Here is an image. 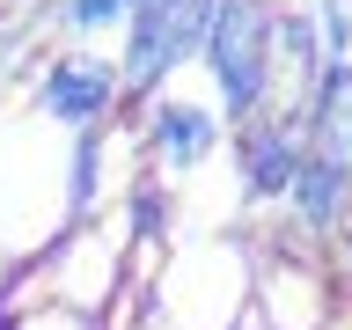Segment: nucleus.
I'll return each instance as SVG.
<instances>
[{
	"label": "nucleus",
	"instance_id": "nucleus-1",
	"mask_svg": "<svg viewBox=\"0 0 352 330\" xmlns=\"http://www.w3.org/2000/svg\"><path fill=\"white\" fill-rule=\"evenodd\" d=\"M257 250L250 235H176L140 294V323L154 330H250Z\"/></svg>",
	"mask_w": 352,
	"mask_h": 330
},
{
	"label": "nucleus",
	"instance_id": "nucleus-2",
	"mask_svg": "<svg viewBox=\"0 0 352 330\" xmlns=\"http://www.w3.org/2000/svg\"><path fill=\"white\" fill-rule=\"evenodd\" d=\"M66 147L74 132H59L30 103L0 110V250L15 264H37L66 235Z\"/></svg>",
	"mask_w": 352,
	"mask_h": 330
},
{
	"label": "nucleus",
	"instance_id": "nucleus-3",
	"mask_svg": "<svg viewBox=\"0 0 352 330\" xmlns=\"http://www.w3.org/2000/svg\"><path fill=\"white\" fill-rule=\"evenodd\" d=\"M198 66L213 81L220 125L264 118L272 88H279V0H213V30H206Z\"/></svg>",
	"mask_w": 352,
	"mask_h": 330
},
{
	"label": "nucleus",
	"instance_id": "nucleus-4",
	"mask_svg": "<svg viewBox=\"0 0 352 330\" xmlns=\"http://www.w3.org/2000/svg\"><path fill=\"white\" fill-rule=\"evenodd\" d=\"M213 30V0H132L125 15V52H110L118 66V96L147 103L154 88L184 81V66H198Z\"/></svg>",
	"mask_w": 352,
	"mask_h": 330
},
{
	"label": "nucleus",
	"instance_id": "nucleus-5",
	"mask_svg": "<svg viewBox=\"0 0 352 330\" xmlns=\"http://www.w3.org/2000/svg\"><path fill=\"white\" fill-rule=\"evenodd\" d=\"M132 140H140V169H147L162 191H176V184H191L206 162H220L228 125H220L213 96H198V88L169 81V88H154L147 103H140Z\"/></svg>",
	"mask_w": 352,
	"mask_h": 330
},
{
	"label": "nucleus",
	"instance_id": "nucleus-6",
	"mask_svg": "<svg viewBox=\"0 0 352 330\" xmlns=\"http://www.w3.org/2000/svg\"><path fill=\"white\" fill-rule=\"evenodd\" d=\"M118 66L110 52H88V44H59L52 59L37 66V88H30V110L52 118L59 132H96L118 118Z\"/></svg>",
	"mask_w": 352,
	"mask_h": 330
},
{
	"label": "nucleus",
	"instance_id": "nucleus-7",
	"mask_svg": "<svg viewBox=\"0 0 352 330\" xmlns=\"http://www.w3.org/2000/svg\"><path fill=\"white\" fill-rule=\"evenodd\" d=\"M250 330H330V272L316 257H264L250 286Z\"/></svg>",
	"mask_w": 352,
	"mask_h": 330
},
{
	"label": "nucleus",
	"instance_id": "nucleus-8",
	"mask_svg": "<svg viewBox=\"0 0 352 330\" xmlns=\"http://www.w3.org/2000/svg\"><path fill=\"white\" fill-rule=\"evenodd\" d=\"M301 125H286V118H250V125H235V147H228V169H235V191L242 206L250 198H286V184H294V169H301Z\"/></svg>",
	"mask_w": 352,
	"mask_h": 330
},
{
	"label": "nucleus",
	"instance_id": "nucleus-9",
	"mask_svg": "<svg viewBox=\"0 0 352 330\" xmlns=\"http://www.w3.org/2000/svg\"><path fill=\"white\" fill-rule=\"evenodd\" d=\"M301 147L352 176V59L323 66V81H316V96L301 110Z\"/></svg>",
	"mask_w": 352,
	"mask_h": 330
},
{
	"label": "nucleus",
	"instance_id": "nucleus-10",
	"mask_svg": "<svg viewBox=\"0 0 352 330\" xmlns=\"http://www.w3.org/2000/svg\"><path fill=\"white\" fill-rule=\"evenodd\" d=\"M286 206H294V220H301L308 235H330L338 213L352 206V176L330 169V162H316V154H301V169H294V184H286Z\"/></svg>",
	"mask_w": 352,
	"mask_h": 330
},
{
	"label": "nucleus",
	"instance_id": "nucleus-11",
	"mask_svg": "<svg viewBox=\"0 0 352 330\" xmlns=\"http://www.w3.org/2000/svg\"><path fill=\"white\" fill-rule=\"evenodd\" d=\"M52 15H59V30H66L74 44H88V52H96V37L125 30L132 0H52Z\"/></svg>",
	"mask_w": 352,
	"mask_h": 330
},
{
	"label": "nucleus",
	"instance_id": "nucleus-12",
	"mask_svg": "<svg viewBox=\"0 0 352 330\" xmlns=\"http://www.w3.org/2000/svg\"><path fill=\"white\" fill-rule=\"evenodd\" d=\"M0 330H103L96 316H74L59 301H8L0 308Z\"/></svg>",
	"mask_w": 352,
	"mask_h": 330
},
{
	"label": "nucleus",
	"instance_id": "nucleus-13",
	"mask_svg": "<svg viewBox=\"0 0 352 330\" xmlns=\"http://www.w3.org/2000/svg\"><path fill=\"white\" fill-rule=\"evenodd\" d=\"M308 22H316V37H323V66L352 59V15H345V0H316Z\"/></svg>",
	"mask_w": 352,
	"mask_h": 330
},
{
	"label": "nucleus",
	"instance_id": "nucleus-14",
	"mask_svg": "<svg viewBox=\"0 0 352 330\" xmlns=\"http://www.w3.org/2000/svg\"><path fill=\"white\" fill-rule=\"evenodd\" d=\"M8 286H15V257L0 250V301H8Z\"/></svg>",
	"mask_w": 352,
	"mask_h": 330
},
{
	"label": "nucleus",
	"instance_id": "nucleus-15",
	"mask_svg": "<svg viewBox=\"0 0 352 330\" xmlns=\"http://www.w3.org/2000/svg\"><path fill=\"white\" fill-rule=\"evenodd\" d=\"M132 330H154V323H132Z\"/></svg>",
	"mask_w": 352,
	"mask_h": 330
}]
</instances>
